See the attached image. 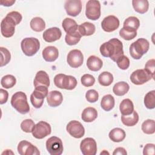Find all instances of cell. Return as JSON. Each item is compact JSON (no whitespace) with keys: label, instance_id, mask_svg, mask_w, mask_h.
Wrapping results in <instances>:
<instances>
[{"label":"cell","instance_id":"cell-1","mask_svg":"<svg viewBox=\"0 0 155 155\" xmlns=\"http://www.w3.org/2000/svg\"><path fill=\"white\" fill-rule=\"evenodd\" d=\"M100 52L103 56L110 58L116 62L118 58L124 55L122 43L117 38L111 39L101 45Z\"/></svg>","mask_w":155,"mask_h":155},{"label":"cell","instance_id":"cell-2","mask_svg":"<svg viewBox=\"0 0 155 155\" xmlns=\"http://www.w3.org/2000/svg\"><path fill=\"white\" fill-rule=\"evenodd\" d=\"M11 105L17 111L22 114H27L30 111L27 95L22 91H18L13 94Z\"/></svg>","mask_w":155,"mask_h":155},{"label":"cell","instance_id":"cell-3","mask_svg":"<svg viewBox=\"0 0 155 155\" xmlns=\"http://www.w3.org/2000/svg\"><path fill=\"white\" fill-rule=\"evenodd\" d=\"M150 47L149 42L144 38H139L130 46V54L134 59H140Z\"/></svg>","mask_w":155,"mask_h":155},{"label":"cell","instance_id":"cell-4","mask_svg":"<svg viewBox=\"0 0 155 155\" xmlns=\"http://www.w3.org/2000/svg\"><path fill=\"white\" fill-rule=\"evenodd\" d=\"M54 84L61 89L71 90L76 87L77 81L74 76L60 73L54 76Z\"/></svg>","mask_w":155,"mask_h":155},{"label":"cell","instance_id":"cell-5","mask_svg":"<svg viewBox=\"0 0 155 155\" xmlns=\"http://www.w3.org/2000/svg\"><path fill=\"white\" fill-rule=\"evenodd\" d=\"M21 47L25 55L32 56L39 50L40 43L37 38H25L21 41Z\"/></svg>","mask_w":155,"mask_h":155},{"label":"cell","instance_id":"cell-6","mask_svg":"<svg viewBox=\"0 0 155 155\" xmlns=\"http://www.w3.org/2000/svg\"><path fill=\"white\" fill-rule=\"evenodd\" d=\"M48 87L45 86H38L35 88V90L30 96V101L33 106L36 108L42 107L44 100L48 95Z\"/></svg>","mask_w":155,"mask_h":155},{"label":"cell","instance_id":"cell-7","mask_svg":"<svg viewBox=\"0 0 155 155\" xmlns=\"http://www.w3.org/2000/svg\"><path fill=\"white\" fill-rule=\"evenodd\" d=\"M18 25L16 21L8 15L2 20L1 23V32L5 38H10L13 36L15 31V25Z\"/></svg>","mask_w":155,"mask_h":155},{"label":"cell","instance_id":"cell-8","mask_svg":"<svg viewBox=\"0 0 155 155\" xmlns=\"http://www.w3.org/2000/svg\"><path fill=\"white\" fill-rule=\"evenodd\" d=\"M85 15L90 20L96 21L101 16V4L99 1L90 0L86 4Z\"/></svg>","mask_w":155,"mask_h":155},{"label":"cell","instance_id":"cell-9","mask_svg":"<svg viewBox=\"0 0 155 155\" xmlns=\"http://www.w3.org/2000/svg\"><path fill=\"white\" fill-rule=\"evenodd\" d=\"M46 148L51 155H61L63 152L61 139L56 136H51L46 141Z\"/></svg>","mask_w":155,"mask_h":155},{"label":"cell","instance_id":"cell-10","mask_svg":"<svg viewBox=\"0 0 155 155\" xmlns=\"http://www.w3.org/2000/svg\"><path fill=\"white\" fill-rule=\"evenodd\" d=\"M51 131V126L48 123L45 121H40L35 125L32 131V134L34 137L41 139L49 135Z\"/></svg>","mask_w":155,"mask_h":155},{"label":"cell","instance_id":"cell-11","mask_svg":"<svg viewBox=\"0 0 155 155\" xmlns=\"http://www.w3.org/2000/svg\"><path fill=\"white\" fill-rule=\"evenodd\" d=\"M80 149L84 155H95L97 152L96 140L91 137L83 139L80 143Z\"/></svg>","mask_w":155,"mask_h":155},{"label":"cell","instance_id":"cell-12","mask_svg":"<svg viewBox=\"0 0 155 155\" xmlns=\"http://www.w3.org/2000/svg\"><path fill=\"white\" fill-rule=\"evenodd\" d=\"M151 79L152 76L145 69L136 70L130 76L131 82L135 85H142Z\"/></svg>","mask_w":155,"mask_h":155},{"label":"cell","instance_id":"cell-13","mask_svg":"<svg viewBox=\"0 0 155 155\" xmlns=\"http://www.w3.org/2000/svg\"><path fill=\"white\" fill-rule=\"evenodd\" d=\"M67 132L73 137L79 139L84 136L85 129L81 122L77 120H71L67 125Z\"/></svg>","mask_w":155,"mask_h":155},{"label":"cell","instance_id":"cell-14","mask_svg":"<svg viewBox=\"0 0 155 155\" xmlns=\"http://www.w3.org/2000/svg\"><path fill=\"white\" fill-rule=\"evenodd\" d=\"M67 61L68 65L73 68H78L81 67L84 62V56L82 53L77 49L71 50L67 58Z\"/></svg>","mask_w":155,"mask_h":155},{"label":"cell","instance_id":"cell-15","mask_svg":"<svg viewBox=\"0 0 155 155\" xmlns=\"http://www.w3.org/2000/svg\"><path fill=\"white\" fill-rule=\"evenodd\" d=\"M18 151L21 155L40 154L38 148L27 140H22L19 143L18 145Z\"/></svg>","mask_w":155,"mask_h":155},{"label":"cell","instance_id":"cell-16","mask_svg":"<svg viewBox=\"0 0 155 155\" xmlns=\"http://www.w3.org/2000/svg\"><path fill=\"white\" fill-rule=\"evenodd\" d=\"M64 8L69 16H76L81 12L82 2L80 0H67L65 2Z\"/></svg>","mask_w":155,"mask_h":155},{"label":"cell","instance_id":"cell-17","mask_svg":"<svg viewBox=\"0 0 155 155\" xmlns=\"http://www.w3.org/2000/svg\"><path fill=\"white\" fill-rule=\"evenodd\" d=\"M119 26V19L114 15H109L105 17L101 23V27L106 32H112L118 28Z\"/></svg>","mask_w":155,"mask_h":155},{"label":"cell","instance_id":"cell-18","mask_svg":"<svg viewBox=\"0 0 155 155\" xmlns=\"http://www.w3.org/2000/svg\"><path fill=\"white\" fill-rule=\"evenodd\" d=\"M62 32L58 27H51L46 30L43 33V39L47 42H53L61 38Z\"/></svg>","mask_w":155,"mask_h":155},{"label":"cell","instance_id":"cell-19","mask_svg":"<svg viewBox=\"0 0 155 155\" xmlns=\"http://www.w3.org/2000/svg\"><path fill=\"white\" fill-rule=\"evenodd\" d=\"M63 101L62 93L57 90L51 91L48 93L47 96V102L49 106L56 107L60 105Z\"/></svg>","mask_w":155,"mask_h":155},{"label":"cell","instance_id":"cell-20","mask_svg":"<svg viewBox=\"0 0 155 155\" xmlns=\"http://www.w3.org/2000/svg\"><path fill=\"white\" fill-rule=\"evenodd\" d=\"M42 54L45 61L51 62L57 59L59 56V51L56 47L48 46L42 50Z\"/></svg>","mask_w":155,"mask_h":155},{"label":"cell","instance_id":"cell-21","mask_svg":"<svg viewBox=\"0 0 155 155\" xmlns=\"http://www.w3.org/2000/svg\"><path fill=\"white\" fill-rule=\"evenodd\" d=\"M35 87L38 86H45L48 87L50 85V79L48 74L44 71L40 70L36 74L34 79Z\"/></svg>","mask_w":155,"mask_h":155},{"label":"cell","instance_id":"cell-22","mask_svg":"<svg viewBox=\"0 0 155 155\" xmlns=\"http://www.w3.org/2000/svg\"><path fill=\"white\" fill-rule=\"evenodd\" d=\"M103 65L102 61L96 56H90L87 61V66L88 68L93 71H97L101 70Z\"/></svg>","mask_w":155,"mask_h":155},{"label":"cell","instance_id":"cell-23","mask_svg":"<svg viewBox=\"0 0 155 155\" xmlns=\"http://www.w3.org/2000/svg\"><path fill=\"white\" fill-rule=\"evenodd\" d=\"M97 117V110L93 107L85 108L81 114V118L85 122H91Z\"/></svg>","mask_w":155,"mask_h":155},{"label":"cell","instance_id":"cell-24","mask_svg":"<svg viewBox=\"0 0 155 155\" xmlns=\"http://www.w3.org/2000/svg\"><path fill=\"white\" fill-rule=\"evenodd\" d=\"M78 31L82 36H90L94 34L96 30L93 24L89 22H85L78 26Z\"/></svg>","mask_w":155,"mask_h":155},{"label":"cell","instance_id":"cell-25","mask_svg":"<svg viewBox=\"0 0 155 155\" xmlns=\"http://www.w3.org/2000/svg\"><path fill=\"white\" fill-rule=\"evenodd\" d=\"M110 139L114 142H120L125 138V132L123 129L120 128H114L109 133Z\"/></svg>","mask_w":155,"mask_h":155},{"label":"cell","instance_id":"cell-26","mask_svg":"<svg viewBox=\"0 0 155 155\" xmlns=\"http://www.w3.org/2000/svg\"><path fill=\"white\" fill-rule=\"evenodd\" d=\"M119 110L122 115H130L134 111V105L130 99L122 100L119 105Z\"/></svg>","mask_w":155,"mask_h":155},{"label":"cell","instance_id":"cell-27","mask_svg":"<svg viewBox=\"0 0 155 155\" xmlns=\"http://www.w3.org/2000/svg\"><path fill=\"white\" fill-rule=\"evenodd\" d=\"M121 121L127 127H133L139 121V115L136 111H133L130 115H122Z\"/></svg>","mask_w":155,"mask_h":155},{"label":"cell","instance_id":"cell-28","mask_svg":"<svg viewBox=\"0 0 155 155\" xmlns=\"http://www.w3.org/2000/svg\"><path fill=\"white\" fill-rule=\"evenodd\" d=\"M132 5L134 10L140 14L146 13L149 8V2L147 0H133Z\"/></svg>","mask_w":155,"mask_h":155},{"label":"cell","instance_id":"cell-29","mask_svg":"<svg viewBox=\"0 0 155 155\" xmlns=\"http://www.w3.org/2000/svg\"><path fill=\"white\" fill-rule=\"evenodd\" d=\"M62 26L67 33L75 32L78 29V25L74 19L69 18H66L63 20Z\"/></svg>","mask_w":155,"mask_h":155},{"label":"cell","instance_id":"cell-30","mask_svg":"<svg viewBox=\"0 0 155 155\" xmlns=\"http://www.w3.org/2000/svg\"><path fill=\"white\" fill-rule=\"evenodd\" d=\"M139 26L140 21L139 19L135 16H130L124 21L123 28L131 31H136Z\"/></svg>","mask_w":155,"mask_h":155},{"label":"cell","instance_id":"cell-31","mask_svg":"<svg viewBox=\"0 0 155 155\" xmlns=\"http://www.w3.org/2000/svg\"><path fill=\"white\" fill-rule=\"evenodd\" d=\"M129 85L124 81L117 82L113 88V91L116 96H122L125 95L129 90Z\"/></svg>","mask_w":155,"mask_h":155},{"label":"cell","instance_id":"cell-32","mask_svg":"<svg viewBox=\"0 0 155 155\" xmlns=\"http://www.w3.org/2000/svg\"><path fill=\"white\" fill-rule=\"evenodd\" d=\"M114 104L115 102L113 96L111 94H107L102 97L101 102V106L104 110L109 111L113 108Z\"/></svg>","mask_w":155,"mask_h":155},{"label":"cell","instance_id":"cell-33","mask_svg":"<svg viewBox=\"0 0 155 155\" xmlns=\"http://www.w3.org/2000/svg\"><path fill=\"white\" fill-rule=\"evenodd\" d=\"M31 28L37 32L43 31L45 28V23L44 19L40 17L33 18L30 22Z\"/></svg>","mask_w":155,"mask_h":155},{"label":"cell","instance_id":"cell-34","mask_svg":"<svg viewBox=\"0 0 155 155\" xmlns=\"http://www.w3.org/2000/svg\"><path fill=\"white\" fill-rule=\"evenodd\" d=\"M98 82L102 86H109L113 82V76L110 72L104 71L99 75Z\"/></svg>","mask_w":155,"mask_h":155},{"label":"cell","instance_id":"cell-35","mask_svg":"<svg viewBox=\"0 0 155 155\" xmlns=\"http://www.w3.org/2000/svg\"><path fill=\"white\" fill-rule=\"evenodd\" d=\"M81 37L82 36L81 35V34L79 33L78 30L75 32L71 33H67L65 38V41L68 45H73L77 44L79 42Z\"/></svg>","mask_w":155,"mask_h":155},{"label":"cell","instance_id":"cell-36","mask_svg":"<svg viewBox=\"0 0 155 155\" xmlns=\"http://www.w3.org/2000/svg\"><path fill=\"white\" fill-rule=\"evenodd\" d=\"M142 131L147 134H152L155 132V122L153 119L145 120L141 127Z\"/></svg>","mask_w":155,"mask_h":155},{"label":"cell","instance_id":"cell-37","mask_svg":"<svg viewBox=\"0 0 155 155\" xmlns=\"http://www.w3.org/2000/svg\"><path fill=\"white\" fill-rule=\"evenodd\" d=\"M16 82V79L14 76L12 74H7L3 76L1 80V84L5 88H10L13 87Z\"/></svg>","mask_w":155,"mask_h":155},{"label":"cell","instance_id":"cell-38","mask_svg":"<svg viewBox=\"0 0 155 155\" xmlns=\"http://www.w3.org/2000/svg\"><path fill=\"white\" fill-rule=\"evenodd\" d=\"M144 105L148 109H153L155 107V91L148 92L144 97Z\"/></svg>","mask_w":155,"mask_h":155},{"label":"cell","instance_id":"cell-39","mask_svg":"<svg viewBox=\"0 0 155 155\" xmlns=\"http://www.w3.org/2000/svg\"><path fill=\"white\" fill-rule=\"evenodd\" d=\"M1 51V67L7 65L11 59L10 52L6 48L2 47H0Z\"/></svg>","mask_w":155,"mask_h":155},{"label":"cell","instance_id":"cell-40","mask_svg":"<svg viewBox=\"0 0 155 155\" xmlns=\"http://www.w3.org/2000/svg\"><path fill=\"white\" fill-rule=\"evenodd\" d=\"M119 35L124 39L130 41L134 39L137 36V31L122 28L119 31Z\"/></svg>","mask_w":155,"mask_h":155},{"label":"cell","instance_id":"cell-41","mask_svg":"<svg viewBox=\"0 0 155 155\" xmlns=\"http://www.w3.org/2000/svg\"><path fill=\"white\" fill-rule=\"evenodd\" d=\"M35 125V122L32 119H27L21 122V128L25 133H32Z\"/></svg>","mask_w":155,"mask_h":155},{"label":"cell","instance_id":"cell-42","mask_svg":"<svg viewBox=\"0 0 155 155\" xmlns=\"http://www.w3.org/2000/svg\"><path fill=\"white\" fill-rule=\"evenodd\" d=\"M81 81L84 86L89 87L94 85L95 82V78L91 74H85L81 77Z\"/></svg>","mask_w":155,"mask_h":155},{"label":"cell","instance_id":"cell-43","mask_svg":"<svg viewBox=\"0 0 155 155\" xmlns=\"http://www.w3.org/2000/svg\"><path fill=\"white\" fill-rule=\"evenodd\" d=\"M116 62L118 67L122 70H127L130 66V60L124 54L118 58Z\"/></svg>","mask_w":155,"mask_h":155},{"label":"cell","instance_id":"cell-44","mask_svg":"<svg viewBox=\"0 0 155 155\" xmlns=\"http://www.w3.org/2000/svg\"><path fill=\"white\" fill-rule=\"evenodd\" d=\"M87 101L90 103L96 102L99 99V94L95 90H89L85 94Z\"/></svg>","mask_w":155,"mask_h":155},{"label":"cell","instance_id":"cell-45","mask_svg":"<svg viewBox=\"0 0 155 155\" xmlns=\"http://www.w3.org/2000/svg\"><path fill=\"white\" fill-rule=\"evenodd\" d=\"M154 64L155 60L154 59H150L147 62L144 68L152 76L153 79L154 78Z\"/></svg>","mask_w":155,"mask_h":155},{"label":"cell","instance_id":"cell-46","mask_svg":"<svg viewBox=\"0 0 155 155\" xmlns=\"http://www.w3.org/2000/svg\"><path fill=\"white\" fill-rule=\"evenodd\" d=\"M144 155H154V144L147 143L145 145L143 150Z\"/></svg>","mask_w":155,"mask_h":155},{"label":"cell","instance_id":"cell-47","mask_svg":"<svg viewBox=\"0 0 155 155\" xmlns=\"http://www.w3.org/2000/svg\"><path fill=\"white\" fill-rule=\"evenodd\" d=\"M8 92L4 89L1 88L0 89V104H4L6 103L8 100Z\"/></svg>","mask_w":155,"mask_h":155},{"label":"cell","instance_id":"cell-48","mask_svg":"<svg viewBox=\"0 0 155 155\" xmlns=\"http://www.w3.org/2000/svg\"><path fill=\"white\" fill-rule=\"evenodd\" d=\"M127 154L126 150L123 147H117L116 148L114 152L113 153V155L116 154H120V155H126Z\"/></svg>","mask_w":155,"mask_h":155},{"label":"cell","instance_id":"cell-49","mask_svg":"<svg viewBox=\"0 0 155 155\" xmlns=\"http://www.w3.org/2000/svg\"><path fill=\"white\" fill-rule=\"evenodd\" d=\"M15 2V1L13 0V1H9V0H1L0 1V3L1 5H4V6H6V7H9L12 5Z\"/></svg>","mask_w":155,"mask_h":155},{"label":"cell","instance_id":"cell-50","mask_svg":"<svg viewBox=\"0 0 155 155\" xmlns=\"http://www.w3.org/2000/svg\"><path fill=\"white\" fill-rule=\"evenodd\" d=\"M13 154L14 153H13V152H12L10 150H6L5 151H4L2 153V154Z\"/></svg>","mask_w":155,"mask_h":155},{"label":"cell","instance_id":"cell-51","mask_svg":"<svg viewBox=\"0 0 155 155\" xmlns=\"http://www.w3.org/2000/svg\"><path fill=\"white\" fill-rule=\"evenodd\" d=\"M104 153H105V154H109V153H108V152L105 151H104V152H102V153H101V154H103Z\"/></svg>","mask_w":155,"mask_h":155}]
</instances>
